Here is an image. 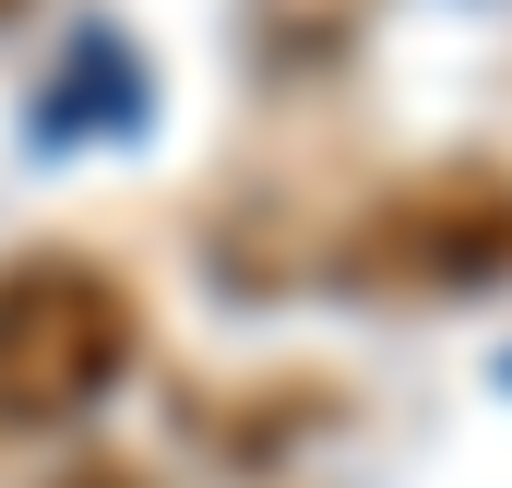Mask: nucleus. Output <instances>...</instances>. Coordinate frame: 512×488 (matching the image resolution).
I'll use <instances>...</instances> for the list:
<instances>
[{"label":"nucleus","instance_id":"nucleus-1","mask_svg":"<svg viewBox=\"0 0 512 488\" xmlns=\"http://www.w3.org/2000/svg\"><path fill=\"white\" fill-rule=\"evenodd\" d=\"M131 358V298L84 250L0 262V417H72Z\"/></svg>","mask_w":512,"mask_h":488},{"label":"nucleus","instance_id":"nucleus-2","mask_svg":"<svg viewBox=\"0 0 512 488\" xmlns=\"http://www.w3.org/2000/svg\"><path fill=\"white\" fill-rule=\"evenodd\" d=\"M346 274L382 286V298H477L512 274V167H429L382 191L346 239Z\"/></svg>","mask_w":512,"mask_h":488},{"label":"nucleus","instance_id":"nucleus-3","mask_svg":"<svg viewBox=\"0 0 512 488\" xmlns=\"http://www.w3.org/2000/svg\"><path fill=\"white\" fill-rule=\"evenodd\" d=\"M60 488H143V477H131V465H108V453H96V465H72V477H60Z\"/></svg>","mask_w":512,"mask_h":488},{"label":"nucleus","instance_id":"nucleus-4","mask_svg":"<svg viewBox=\"0 0 512 488\" xmlns=\"http://www.w3.org/2000/svg\"><path fill=\"white\" fill-rule=\"evenodd\" d=\"M0 12H12V0H0Z\"/></svg>","mask_w":512,"mask_h":488}]
</instances>
